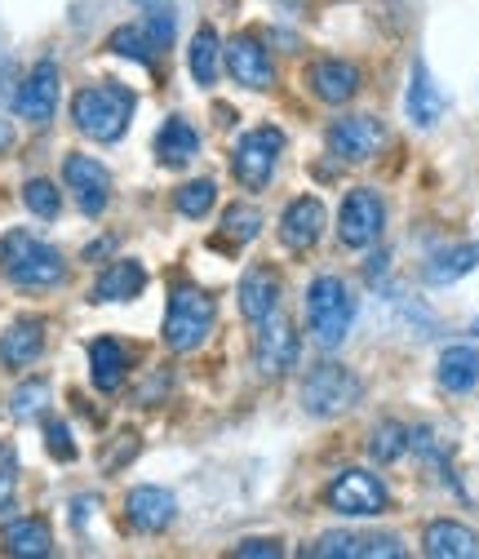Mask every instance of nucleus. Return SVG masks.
Masks as SVG:
<instances>
[{"label":"nucleus","mask_w":479,"mask_h":559,"mask_svg":"<svg viewBox=\"0 0 479 559\" xmlns=\"http://www.w3.org/2000/svg\"><path fill=\"white\" fill-rule=\"evenodd\" d=\"M0 271L19 289H53L62 285L67 262L53 245L36 240L32 231H10V236H0Z\"/></svg>","instance_id":"nucleus-1"},{"label":"nucleus","mask_w":479,"mask_h":559,"mask_svg":"<svg viewBox=\"0 0 479 559\" xmlns=\"http://www.w3.org/2000/svg\"><path fill=\"white\" fill-rule=\"evenodd\" d=\"M72 120L94 143H116L133 120V94L124 85H89L72 98Z\"/></svg>","instance_id":"nucleus-2"},{"label":"nucleus","mask_w":479,"mask_h":559,"mask_svg":"<svg viewBox=\"0 0 479 559\" xmlns=\"http://www.w3.org/2000/svg\"><path fill=\"white\" fill-rule=\"evenodd\" d=\"M351 320H356L351 289L342 285L337 275H320L315 285L307 289V324H311V337L324 346V352H333V346L347 342Z\"/></svg>","instance_id":"nucleus-3"},{"label":"nucleus","mask_w":479,"mask_h":559,"mask_svg":"<svg viewBox=\"0 0 479 559\" xmlns=\"http://www.w3.org/2000/svg\"><path fill=\"white\" fill-rule=\"evenodd\" d=\"M214 320H218V307L209 294L195 289V285H178L169 298V311H165V346L178 356L195 352V346L209 337Z\"/></svg>","instance_id":"nucleus-4"},{"label":"nucleus","mask_w":479,"mask_h":559,"mask_svg":"<svg viewBox=\"0 0 479 559\" xmlns=\"http://www.w3.org/2000/svg\"><path fill=\"white\" fill-rule=\"evenodd\" d=\"M360 378L351 369H342V365H315L302 382V408L311 417H337V413H347L356 400H360Z\"/></svg>","instance_id":"nucleus-5"},{"label":"nucleus","mask_w":479,"mask_h":559,"mask_svg":"<svg viewBox=\"0 0 479 559\" xmlns=\"http://www.w3.org/2000/svg\"><path fill=\"white\" fill-rule=\"evenodd\" d=\"M280 152H285V133H280V129H271V124L249 129L240 143H236V152H231V174H236L249 191H258V187L271 182V174H276Z\"/></svg>","instance_id":"nucleus-6"},{"label":"nucleus","mask_w":479,"mask_h":559,"mask_svg":"<svg viewBox=\"0 0 479 559\" xmlns=\"http://www.w3.org/2000/svg\"><path fill=\"white\" fill-rule=\"evenodd\" d=\"M386 227V204L378 191L356 187L347 200H342V214H337V240L347 249H369Z\"/></svg>","instance_id":"nucleus-7"},{"label":"nucleus","mask_w":479,"mask_h":559,"mask_svg":"<svg viewBox=\"0 0 479 559\" xmlns=\"http://www.w3.org/2000/svg\"><path fill=\"white\" fill-rule=\"evenodd\" d=\"M324 502L337 515H351V520L382 515L386 511V484L378 475H369V471H342V475H333Z\"/></svg>","instance_id":"nucleus-8"},{"label":"nucleus","mask_w":479,"mask_h":559,"mask_svg":"<svg viewBox=\"0 0 479 559\" xmlns=\"http://www.w3.org/2000/svg\"><path fill=\"white\" fill-rule=\"evenodd\" d=\"M253 365H258L262 378H285L298 365V333H294V324L280 311H271L266 320H258Z\"/></svg>","instance_id":"nucleus-9"},{"label":"nucleus","mask_w":479,"mask_h":559,"mask_svg":"<svg viewBox=\"0 0 479 559\" xmlns=\"http://www.w3.org/2000/svg\"><path fill=\"white\" fill-rule=\"evenodd\" d=\"M382 138H386L382 120H373V116H342V120L328 124V152L342 165H364V160L378 156Z\"/></svg>","instance_id":"nucleus-10"},{"label":"nucleus","mask_w":479,"mask_h":559,"mask_svg":"<svg viewBox=\"0 0 479 559\" xmlns=\"http://www.w3.org/2000/svg\"><path fill=\"white\" fill-rule=\"evenodd\" d=\"M62 178H67V191L76 195L81 214L98 218L103 209L111 204V174H107L94 156H67V160H62Z\"/></svg>","instance_id":"nucleus-11"},{"label":"nucleus","mask_w":479,"mask_h":559,"mask_svg":"<svg viewBox=\"0 0 479 559\" xmlns=\"http://www.w3.org/2000/svg\"><path fill=\"white\" fill-rule=\"evenodd\" d=\"M124 515H129V524L139 528V533H165L173 524V515H178V502H173L169 488L139 484V488H129Z\"/></svg>","instance_id":"nucleus-12"},{"label":"nucleus","mask_w":479,"mask_h":559,"mask_svg":"<svg viewBox=\"0 0 479 559\" xmlns=\"http://www.w3.org/2000/svg\"><path fill=\"white\" fill-rule=\"evenodd\" d=\"M307 81H311V94L320 103L342 107V103H351L360 94V67L347 62V58H320V62H311Z\"/></svg>","instance_id":"nucleus-13"},{"label":"nucleus","mask_w":479,"mask_h":559,"mask_svg":"<svg viewBox=\"0 0 479 559\" xmlns=\"http://www.w3.org/2000/svg\"><path fill=\"white\" fill-rule=\"evenodd\" d=\"M53 111H58V62L45 58L32 67V76L19 90V116L32 124H49Z\"/></svg>","instance_id":"nucleus-14"},{"label":"nucleus","mask_w":479,"mask_h":559,"mask_svg":"<svg viewBox=\"0 0 479 559\" xmlns=\"http://www.w3.org/2000/svg\"><path fill=\"white\" fill-rule=\"evenodd\" d=\"M227 72H231V81L244 85V90H266L271 76H276V67H271V53H266L253 36H236V40L227 45Z\"/></svg>","instance_id":"nucleus-15"},{"label":"nucleus","mask_w":479,"mask_h":559,"mask_svg":"<svg viewBox=\"0 0 479 559\" xmlns=\"http://www.w3.org/2000/svg\"><path fill=\"white\" fill-rule=\"evenodd\" d=\"M240 311L249 324L266 320L271 311H280V275L271 266H249L240 275Z\"/></svg>","instance_id":"nucleus-16"},{"label":"nucleus","mask_w":479,"mask_h":559,"mask_svg":"<svg viewBox=\"0 0 479 559\" xmlns=\"http://www.w3.org/2000/svg\"><path fill=\"white\" fill-rule=\"evenodd\" d=\"M45 352V320L36 316H23L5 329V337H0V365H10V369H27L36 365Z\"/></svg>","instance_id":"nucleus-17"},{"label":"nucleus","mask_w":479,"mask_h":559,"mask_svg":"<svg viewBox=\"0 0 479 559\" xmlns=\"http://www.w3.org/2000/svg\"><path fill=\"white\" fill-rule=\"evenodd\" d=\"M422 546L431 559H479V533L457 520H431Z\"/></svg>","instance_id":"nucleus-18"},{"label":"nucleus","mask_w":479,"mask_h":559,"mask_svg":"<svg viewBox=\"0 0 479 559\" xmlns=\"http://www.w3.org/2000/svg\"><path fill=\"white\" fill-rule=\"evenodd\" d=\"M324 231V204L315 195H298L285 214H280V240L289 249H311Z\"/></svg>","instance_id":"nucleus-19"},{"label":"nucleus","mask_w":479,"mask_h":559,"mask_svg":"<svg viewBox=\"0 0 479 559\" xmlns=\"http://www.w3.org/2000/svg\"><path fill=\"white\" fill-rule=\"evenodd\" d=\"M147 289V271L143 262H111L98 280H94V302H129Z\"/></svg>","instance_id":"nucleus-20"},{"label":"nucleus","mask_w":479,"mask_h":559,"mask_svg":"<svg viewBox=\"0 0 479 559\" xmlns=\"http://www.w3.org/2000/svg\"><path fill=\"white\" fill-rule=\"evenodd\" d=\"M404 111L418 129H431L444 111V98H440V90L427 72V62H414V81H408V94H404Z\"/></svg>","instance_id":"nucleus-21"},{"label":"nucleus","mask_w":479,"mask_h":559,"mask_svg":"<svg viewBox=\"0 0 479 559\" xmlns=\"http://www.w3.org/2000/svg\"><path fill=\"white\" fill-rule=\"evenodd\" d=\"M440 386L453 395H466L479 386V352L475 346H448L440 356Z\"/></svg>","instance_id":"nucleus-22"},{"label":"nucleus","mask_w":479,"mask_h":559,"mask_svg":"<svg viewBox=\"0 0 479 559\" xmlns=\"http://www.w3.org/2000/svg\"><path fill=\"white\" fill-rule=\"evenodd\" d=\"M200 152V133L182 120V116H169L165 120V129L156 133V156H160V165H187L191 156Z\"/></svg>","instance_id":"nucleus-23"},{"label":"nucleus","mask_w":479,"mask_h":559,"mask_svg":"<svg viewBox=\"0 0 479 559\" xmlns=\"http://www.w3.org/2000/svg\"><path fill=\"white\" fill-rule=\"evenodd\" d=\"M89 378H94V386L98 391H120V382H124V346L116 342V337H98L94 346H89Z\"/></svg>","instance_id":"nucleus-24"},{"label":"nucleus","mask_w":479,"mask_h":559,"mask_svg":"<svg viewBox=\"0 0 479 559\" xmlns=\"http://www.w3.org/2000/svg\"><path fill=\"white\" fill-rule=\"evenodd\" d=\"M5 550L19 555V559H40V555L53 550V533H49V524L36 520V515L14 520V524L5 528Z\"/></svg>","instance_id":"nucleus-25"},{"label":"nucleus","mask_w":479,"mask_h":559,"mask_svg":"<svg viewBox=\"0 0 479 559\" xmlns=\"http://www.w3.org/2000/svg\"><path fill=\"white\" fill-rule=\"evenodd\" d=\"M187 62H191L195 85H214V81H218V72H223V45H218V32H214V27H200V32L191 36Z\"/></svg>","instance_id":"nucleus-26"},{"label":"nucleus","mask_w":479,"mask_h":559,"mask_svg":"<svg viewBox=\"0 0 479 559\" xmlns=\"http://www.w3.org/2000/svg\"><path fill=\"white\" fill-rule=\"evenodd\" d=\"M479 266V240L475 245H457V249H444L427 262V285H453V280L470 275Z\"/></svg>","instance_id":"nucleus-27"},{"label":"nucleus","mask_w":479,"mask_h":559,"mask_svg":"<svg viewBox=\"0 0 479 559\" xmlns=\"http://www.w3.org/2000/svg\"><path fill=\"white\" fill-rule=\"evenodd\" d=\"M408 453V427L404 423H382V427H373V436H369V457L378 462V466H391V462H399Z\"/></svg>","instance_id":"nucleus-28"},{"label":"nucleus","mask_w":479,"mask_h":559,"mask_svg":"<svg viewBox=\"0 0 479 559\" xmlns=\"http://www.w3.org/2000/svg\"><path fill=\"white\" fill-rule=\"evenodd\" d=\"M107 49H111V53H120V58H133V62H152L160 45L152 40V32H147V27H116V32H111V40H107Z\"/></svg>","instance_id":"nucleus-29"},{"label":"nucleus","mask_w":479,"mask_h":559,"mask_svg":"<svg viewBox=\"0 0 479 559\" xmlns=\"http://www.w3.org/2000/svg\"><path fill=\"white\" fill-rule=\"evenodd\" d=\"M214 200H218V187H214L209 178L187 182V187H178V195H173V204H178L182 218H204V214L214 209Z\"/></svg>","instance_id":"nucleus-30"},{"label":"nucleus","mask_w":479,"mask_h":559,"mask_svg":"<svg viewBox=\"0 0 479 559\" xmlns=\"http://www.w3.org/2000/svg\"><path fill=\"white\" fill-rule=\"evenodd\" d=\"M23 204L32 209L36 218H58V209H62V195H58V187H53L49 178H32V182L23 187Z\"/></svg>","instance_id":"nucleus-31"},{"label":"nucleus","mask_w":479,"mask_h":559,"mask_svg":"<svg viewBox=\"0 0 479 559\" xmlns=\"http://www.w3.org/2000/svg\"><path fill=\"white\" fill-rule=\"evenodd\" d=\"M45 404H49V382H40V378L23 382V386L10 395V413H14V417H36Z\"/></svg>","instance_id":"nucleus-32"},{"label":"nucleus","mask_w":479,"mask_h":559,"mask_svg":"<svg viewBox=\"0 0 479 559\" xmlns=\"http://www.w3.org/2000/svg\"><path fill=\"white\" fill-rule=\"evenodd\" d=\"M223 227H227V236H236V240L244 245V240L258 236L262 214H258V209H249V204H231V209H227V218H223Z\"/></svg>","instance_id":"nucleus-33"},{"label":"nucleus","mask_w":479,"mask_h":559,"mask_svg":"<svg viewBox=\"0 0 479 559\" xmlns=\"http://www.w3.org/2000/svg\"><path fill=\"white\" fill-rule=\"evenodd\" d=\"M45 444L58 462H72L76 457V444H72V431H67V423H58V417H45Z\"/></svg>","instance_id":"nucleus-34"},{"label":"nucleus","mask_w":479,"mask_h":559,"mask_svg":"<svg viewBox=\"0 0 479 559\" xmlns=\"http://www.w3.org/2000/svg\"><path fill=\"white\" fill-rule=\"evenodd\" d=\"M315 559H356V533H324L315 546H311Z\"/></svg>","instance_id":"nucleus-35"},{"label":"nucleus","mask_w":479,"mask_h":559,"mask_svg":"<svg viewBox=\"0 0 479 559\" xmlns=\"http://www.w3.org/2000/svg\"><path fill=\"white\" fill-rule=\"evenodd\" d=\"M356 555H369V559H373V555L399 559V555H404V542L391 537V533H382V537H378V533H373V537H356Z\"/></svg>","instance_id":"nucleus-36"},{"label":"nucleus","mask_w":479,"mask_h":559,"mask_svg":"<svg viewBox=\"0 0 479 559\" xmlns=\"http://www.w3.org/2000/svg\"><path fill=\"white\" fill-rule=\"evenodd\" d=\"M236 555L240 559H276L280 555V542L276 537H249V542L236 546Z\"/></svg>","instance_id":"nucleus-37"},{"label":"nucleus","mask_w":479,"mask_h":559,"mask_svg":"<svg viewBox=\"0 0 479 559\" xmlns=\"http://www.w3.org/2000/svg\"><path fill=\"white\" fill-rule=\"evenodd\" d=\"M10 147H14V124L0 120V152H10Z\"/></svg>","instance_id":"nucleus-38"},{"label":"nucleus","mask_w":479,"mask_h":559,"mask_svg":"<svg viewBox=\"0 0 479 559\" xmlns=\"http://www.w3.org/2000/svg\"><path fill=\"white\" fill-rule=\"evenodd\" d=\"M139 5H143L147 14H156V10H169V0H139Z\"/></svg>","instance_id":"nucleus-39"},{"label":"nucleus","mask_w":479,"mask_h":559,"mask_svg":"<svg viewBox=\"0 0 479 559\" xmlns=\"http://www.w3.org/2000/svg\"><path fill=\"white\" fill-rule=\"evenodd\" d=\"M470 333H475V337H479V316H475V320H470Z\"/></svg>","instance_id":"nucleus-40"}]
</instances>
